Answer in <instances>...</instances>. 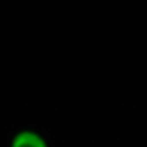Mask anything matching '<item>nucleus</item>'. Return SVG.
Listing matches in <instances>:
<instances>
[{
    "mask_svg": "<svg viewBox=\"0 0 147 147\" xmlns=\"http://www.w3.org/2000/svg\"><path fill=\"white\" fill-rule=\"evenodd\" d=\"M11 147H49L45 138L33 130H21L14 135Z\"/></svg>",
    "mask_w": 147,
    "mask_h": 147,
    "instance_id": "f257e3e1",
    "label": "nucleus"
}]
</instances>
